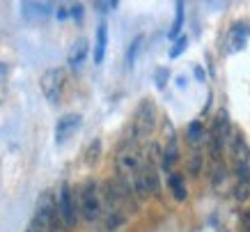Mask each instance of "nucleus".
Instances as JSON below:
<instances>
[{"label":"nucleus","instance_id":"nucleus-1","mask_svg":"<svg viewBox=\"0 0 250 232\" xmlns=\"http://www.w3.org/2000/svg\"><path fill=\"white\" fill-rule=\"evenodd\" d=\"M143 159L145 157H140V152L136 150V145H133L131 140L122 142L120 150H117V172H120L122 180L133 182V175L140 170Z\"/></svg>","mask_w":250,"mask_h":232},{"label":"nucleus","instance_id":"nucleus-2","mask_svg":"<svg viewBox=\"0 0 250 232\" xmlns=\"http://www.w3.org/2000/svg\"><path fill=\"white\" fill-rule=\"evenodd\" d=\"M55 216H58V200L53 198L51 191H44V193L37 198V205H35V218H32V228L35 230H46L55 223Z\"/></svg>","mask_w":250,"mask_h":232},{"label":"nucleus","instance_id":"nucleus-3","mask_svg":"<svg viewBox=\"0 0 250 232\" xmlns=\"http://www.w3.org/2000/svg\"><path fill=\"white\" fill-rule=\"evenodd\" d=\"M154 124H156V108H154L149 99H143L136 111V117H133V134H136V138H147L154 131Z\"/></svg>","mask_w":250,"mask_h":232},{"label":"nucleus","instance_id":"nucleus-4","mask_svg":"<svg viewBox=\"0 0 250 232\" xmlns=\"http://www.w3.org/2000/svg\"><path fill=\"white\" fill-rule=\"evenodd\" d=\"M42 92L48 104H60L62 97V85H64V71L62 69H46L42 78H39Z\"/></svg>","mask_w":250,"mask_h":232},{"label":"nucleus","instance_id":"nucleus-5","mask_svg":"<svg viewBox=\"0 0 250 232\" xmlns=\"http://www.w3.org/2000/svg\"><path fill=\"white\" fill-rule=\"evenodd\" d=\"M58 216L67 228H74L78 221V211H76V202H74V193L69 184H62L58 191Z\"/></svg>","mask_w":250,"mask_h":232},{"label":"nucleus","instance_id":"nucleus-6","mask_svg":"<svg viewBox=\"0 0 250 232\" xmlns=\"http://www.w3.org/2000/svg\"><path fill=\"white\" fill-rule=\"evenodd\" d=\"M99 211H101V202L97 195V184L94 182H85L81 188V214L85 221H97Z\"/></svg>","mask_w":250,"mask_h":232},{"label":"nucleus","instance_id":"nucleus-7","mask_svg":"<svg viewBox=\"0 0 250 232\" xmlns=\"http://www.w3.org/2000/svg\"><path fill=\"white\" fill-rule=\"evenodd\" d=\"M81 120H83V117H81L78 113H67V115H62L60 120H58V124H55V142L62 145L69 136L81 127Z\"/></svg>","mask_w":250,"mask_h":232},{"label":"nucleus","instance_id":"nucleus-8","mask_svg":"<svg viewBox=\"0 0 250 232\" xmlns=\"http://www.w3.org/2000/svg\"><path fill=\"white\" fill-rule=\"evenodd\" d=\"M140 172H143L145 184H147V191H149V195H159L161 182H159V168H156V163H154V159L145 157L143 159V165H140Z\"/></svg>","mask_w":250,"mask_h":232},{"label":"nucleus","instance_id":"nucleus-9","mask_svg":"<svg viewBox=\"0 0 250 232\" xmlns=\"http://www.w3.org/2000/svg\"><path fill=\"white\" fill-rule=\"evenodd\" d=\"M87 51H90V42L85 37H78L74 44H71V48H69L67 53V62H69V67H81L85 62V58H87Z\"/></svg>","mask_w":250,"mask_h":232},{"label":"nucleus","instance_id":"nucleus-10","mask_svg":"<svg viewBox=\"0 0 250 232\" xmlns=\"http://www.w3.org/2000/svg\"><path fill=\"white\" fill-rule=\"evenodd\" d=\"M51 12H53L51 2H30V0L21 2V14L25 19H46Z\"/></svg>","mask_w":250,"mask_h":232},{"label":"nucleus","instance_id":"nucleus-11","mask_svg":"<svg viewBox=\"0 0 250 232\" xmlns=\"http://www.w3.org/2000/svg\"><path fill=\"white\" fill-rule=\"evenodd\" d=\"M250 37V25L248 23H234L232 25V30H229V42H232V51H241L246 42Z\"/></svg>","mask_w":250,"mask_h":232},{"label":"nucleus","instance_id":"nucleus-12","mask_svg":"<svg viewBox=\"0 0 250 232\" xmlns=\"http://www.w3.org/2000/svg\"><path fill=\"white\" fill-rule=\"evenodd\" d=\"M106 44H108V25L101 23L97 28V42H94V62L101 65L106 58Z\"/></svg>","mask_w":250,"mask_h":232},{"label":"nucleus","instance_id":"nucleus-13","mask_svg":"<svg viewBox=\"0 0 250 232\" xmlns=\"http://www.w3.org/2000/svg\"><path fill=\"white\" fill-rule=\"evenodd\" d=\"M232 154H234L236 163H248L250 150H248V145H246L241 134H234V138H232Z\"/></svg>","mask_w":250,"mask_h":232},{"label":"nucleus","instance_id":"nucleus-14","mask_svg":"<svg viewBox=\"0 0 250 232\" xmlns=\"http://www.w3.org/2000/svg\"><path fill=\"white\" fill-rule=\"evenodd\" d=\"M167 186H170V191H172V195L177 200H186V186H184V177L179 172H172L167 177Z\"/></svg>","mask_w":250,"mask_h":232},{"label":"nucleus","instance_id":"nucleus-15","mask_svg":"<svg viewBox=\"0 0 250 232\" xmlns=\"http://www.w3.org/2000/svg\"><path fill=\"white\" fill-rule=\"evenodd\" d=\"M177 159H179V152H177V138H174V134H172L167 138V147H166V152H163V168L170 170Z\"/></svg>","mask_w":250,"mask_h":232},{"label":"nucleus","instance_id":"nucleus-16","mask_svg":"<svg viewBox=\"0 0 250 232\" xmlns=\"http://www.w3.org/2000/svg\"><path fill=\"white\" fill-rule=\"evenodd\" d=\"M174 7H177V12H174V23H172V28H170V32H167V37L177 42V39H179V30H182V25H184V2H177Z\"/></svg>","mask_w":250,"mask_h":232},{"label":"nucleus","instance_id":"nucleus-17","mask_svg":"<svg viewBox=\"0 0 250 232\" xmlns=\"http://www.w3.org/2000/svg\"><path fill=\"white\" fill-rule=\"evenodd\" d=\"M9 90V65L7 62H0V106L5 104Z\"/></svg>","mask_w":250,"mask_h":232},{"label":"nucleus","instance_id":"nucleus-18","mask_svg":"<svg viewBox=\"0 0 250 232\" xmlns=\"http://www.w3.org/2000/svg\"><path fill=\"white\" fill-rule=\"evenodd\" d=\"M205 138V129H202V122H190L188 124V140L193 142V145H197V142Z\"/></svg>","mask_w":250,"mask_h":232},{"label":"nucleus","instance_id":"nucleus-19","mask_svg":"<svg viewBox=\"0 0 250 232\" xmlns=\"http://www.w3.org/2000/svg\"><path fill=\"white\" fill-rule=\"evenodd\" d=\"M124 221H126V218H124V214H122V211H108V218H106V230H117V228H122V225H124Z\"/></svg>","mask_w":250,"mask_h":232},{"label":"nucleus","instance_id":"nucleus-20","mask_svg":"<svg viewBox=\"0 0 250 232\" xmlns=\"http://www.w3.org/2000/svg\"><path fill=\"white\" fill-rule=\"evenodd\" d=\"M143 35H138L133 42H131V46H129V53H126V65L129 67H133V62H136V55H138V51H140V44H143Z\"/></svg>","mask_w":250,"mask_h":232},{"label":"nucleus","instance_id":"nucleus-21","mask_svg":"<svg viewBox=\"0 0 250 232\" xmlns=\"http://www.w3.org/2000/svg\"><path fill=\"white\" fill-rule=\"evenodd\" d=\"M99 154H101V140L90 142V147H87V152H85V161H87V163H97Z\"/></svg>","mask_w":250,"mask_h":232},{"label":"nucleus","instance_id":"nucleus-22","mask_svg":"<svg viewBox=\"0 0 250 232\" xmlns=\"http://www.w3.org/2000/svg\"><path fill=\"white\" fill-rule=\"evenodd\" d=\"M234 198L236 200H248L250 198V184H246V182H236L234 186Z\"/></svg>","mask_w":250,"mask_h":232},{"label":"nucleus","instance_id":"nucleus-23","mask_svg":"<svg viewBox=\"0 0 250 232\" xmlns=\"http://www.w3.org/2000/svg\"><path fill=\"white\" fill-rule=\"evenodd\" d=\"M234 172H236V180H239V182L250 184V165L248 163H236L234 165Z\"/></svg>","mask_w":250,"mask_h":232},{"label":"nucleus","instance_id":"nucleus-24","mask_svg":"<svg viewBox=\"0 0 250 232\" xmlns=\"http://www.w3.org/2000/svg\"><path fill=\"white\" fill-rule=\"evenodd\" d=\"M186 44H188V37H179L177 39V42H174V46L172 48H170V58H179V55H182L184 51H186Z\"/></svg>","mask_w":250,"mask_h":232},{"label":"nucleus","instance_id":"nucleus-25","mask_svg":"<svg viewBox=\"0 0 250 232\" xmlns=\"http://www.w3.org/2000/svg\"><path fill=\"white\" fill-rule=\"evenodd\" d=\"M225 175H228V170H225V165H220L218 161H216V165H213V175H211V182H213V186H218L220 182L225 180Z\"/></svg>","mask_w":250,"mask_h":232},{"label":"nucleus","instance_id":"nucleus-26","mask_svg":"<svg viewBox=\"0 0 250 232\" xmlns=\"http://www.w3.org/2000/svg\"><path fill=\"white\" fill-rule=\"evenodd\" d=\"M117 5H120L117 0H97V2H94V9H97V12H110V9H117Z\"/></svg>","mask_w":250,"mask_h":232},{"label":"nucleus","instance_id":"nucleus-27","mask_svg":"<svg viewBox=\"0 0 250 232\" xmlns=\"http://www.w3.org/2000/svg\"><path fill=\"white\" fill-rule=\"evenodd\" d=\"M200 168H202V154H200V152H195V154L190 157L188 172H190V175H200Z\"/></svg>","mask_w":250,"mask_h":232},{"label":"nucleus","instance_id":"nucleus-28","mask_svg":"<svg viewBox=\"0 0 250 232\" xmlns=\"http://www.w3.org/2000/svg\"><path fill=\"white\" fill-rule=\"evenodd\" d=\"M69 16H74L76 21H81V19H83V5H81V2H74V5L69 7Z\"/></svg>","mask_w":250,"mask_h":232},{"label":"nucleus","instance_id":"nucleus-29","mask_svg":"<svg viewBox=\"0 0 250 232\" xmlns=\"http://www.w3.org/2000/svg\"><path fill=\"white\" fill-rule=\"evenodd\" d=\"M166 81H167V69H159V71H156V85H159V88H166Z\"/></svg>","mask_w":250,"mask_h":232},{"label":"nucleus","instance_id":"nucleus-30","mask_svg":"<svg viewBox=\"0 0 250 232\" xmlns=\"http://www.w3.org/2000/svg\"><path fill=\"white\" fill-rule=\"evenodd\" d=\"M55 14H58V19H60V21H62V19H67V16H69V12H67V7H64V5H60Z\"/></svg>","mask_w":250,"mask_h":232},{"label":"nucleus","instance_id":"nucleus-31","mask_svg":"<svg viewBox=\"0 0 250 232\" xmlns=\"http://www.w3.org/2000/svg\"><path fill=\"white\" fill-rule=\"evenodd\" d=\"M241 221H243V225H246V228H248V230H250V209H246V211H243Z\"/></svg>","mask_w":250,"mask_h":232},{"label":"nucleus","instance_id":"nucleus-32","mask_svg":"<svg viewBox=\"0 0 250 232\" xmlns=\"http://www.w3.org/2000/svg\"><path fill=\"white\" fill-rule=\"evenodd\" d=\"M195 78L197 81H205V71H202L200 67H195Z\"/></svg>","mask_w":250,"mask_h":232},{"label":"nucleus","instance_id":"nucleus-33","mask_svg":"<svg viewBox=\"0 0 250 232\" xmlns=\"http://www.w3.org/2000/svg\"><path fill=\"white\" fill-rule=\"evenodd\" d=\"M177 85H179V88H184V85H186V78H184V76H179V78H177Z\"/></svg>","mask_w":250,"mask_h":232}]
</instances>
